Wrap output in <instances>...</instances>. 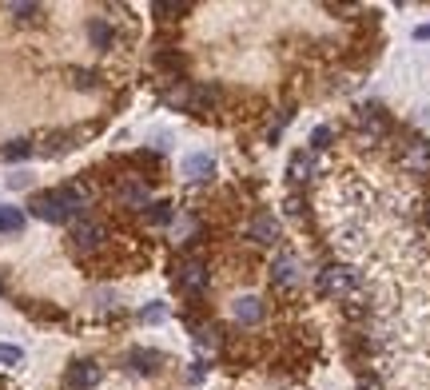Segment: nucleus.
<instances>
[{
  "label": "nucleus",
  "instance_id": "obj_7",
  "mask_svg": "<svg viewBox=\"0 0 430 390\" xmlns=\"http://www.w3.org/2000/svg\"><path fill=\"white\" fill-rule=\"evenodd\" d=\"M271 279L279 283V287H299L303 283V263L291 255V251H283L279 259L271 263Z\"/></svg>",
  "mask_w": 430,
  "mask_h": 390
},
{
  "label": "nucleus",
  "instance_id": "obj_2",
  "mask_svg": "<svg viewBox=\"0 0 430 390\" xmlns=\"http://www.w3.org/2000/svg\"><path fill=\"white\" fill-rule=\"evenodd\" d=\"M398 163H402V171H411V176H430V144L427 140H406L402 151H398Z\"/></svg>",
  "mask_w": 430,
  "mask_h": 390
},
{
  "label": "nucleus",
  "instance_id": "obj_19",
  "mask_svg": "<svg viewBox=\"0 0 430 390\" xmlns=\"http://www.w3.org/2000/svg\"><path fill=\"white\" fill-rule=\"evenodd\" d=\"M32 156V144L28 140H12V144L0 147V160H28Z\"/></svg>",
  "mask_w": 430,
  "mask_h": 390
},
{
  "label": "nucleus",
  "instance_id": "obj_15",
  "mask_svg": "<svg viewBox=\"0 0 430 390\" xmlns=\"http://www.w3.org/2000/svg\"><path fill=\"white\" fill-rule=\"evenodd\" d=\"M88 40H92V48H111V28L108 24H104V20H92V24H88Z\"/></svg>",
  "mask_w": 430,
  "mask_h": 390
},
{
  "label": "nucleus",
  "instance_id": "obj_24",
  "mask_svg": "<svg viewBox=\"0 0 430 390\" xmlns=\"http://www.w3.org/2000/svg\"><path fill=\"white\" fill-rule=\"evenodd\" d=\"M359 390H382V382L375 374H359Z\"/></svg>",
  "mask_w": 430,
  "mask_h": 390
},
{
  "label": "nucleus",
  "instance_id": "obj_11",
  "mask_svg": "<svg viewBox=\"0 0 430 390\" xmlns=\"http://www.w3.org/2000/svg\"><path fill=\"white\" fill-rule=\"evenodd\" d=\"M159 362H163V355L159 351H147V346H136V351H127V366L140 374H156Z\"/></svg>",
  "mask_w": 430,
  "mask_h": 390
},
{
  "label": "nucleus",
  "instance_id": "obj_16",
  "mask_svg": "<svg viewBox=\"0 0 430 390\" xmlns=\"http://www.w3.org/2000/svg\"><path fill=\"white\" fill-rule=\"evenodd\" d=\"M191 92H195V88H191V84H175L172 92H168V104H172V108H183V112H191Z\"/></svg>",
  "mask_w": 430,
  "mask_h": 390
},
{
  "label": "nucleus",
  "instance_id": "obj_13",
  "mask_svg": "<svg viewBox=\"0 0 430 390\" xmlns=\"http://www.w3.org/2000/svg\"><path fill=\"white\" fill-rule=\"evenodd\" d=\"M315 167H319V160H315V151H311V147H303V151L291 156V179H295V183H303Z\"/></svg>",
  "mask_w": 430,
  "mask_h": 390
},
{
  "label": "nucleus",
  "instance_id": "obj_9",
  "mask_svg": "<svg viewBox=\"0 0 430 390\" xmlns=\"http://www.w3.org/2000/svg\"><path fill=\"white\" fill-rule=\"evenodd\" d=\"M247 235H251L255 243H275V239H279V219H275L271 212H259V215L251 219Z\"/></svg>",
  "mask_w": 430,
  "mask_h": 390
},
{
  "label": "nucleus",
  "instance_id": "obj_18",
  "mask_svg": "<svg viewBox=\"0 0 430 390\" xmlns=\"http://www.w3.org/2000/svg\"><path fill=\"white\" fill-rule=\"evenodd\" d=\"M143 219L156 223V228H163V223L172 219V203H147V207H143Z\"/></svg>",
  "mask_w": 430,
  "mask_h": 390
},
{
  "label": "nucleus",
  "instance_id": "obj_21",
  "mask_svg": "<svg viewBox=\"0 0 430 390\" xmlns=\"http://www.w3.org/2000/svg\"><path fill=\"white\" fill-rule=\"evenodd\" d=\"M8 12L16 20H32V17H40V4H8Z\"/></svg>",
  "mask_w": 430,
  "mask_h": 390
},
{
  "label": "nucleus",
  "instance_id": "obj_1",
  "mask_svg": "<svg viewBox=\"0 0 430 390\" xmlns=\"http://www.w3.org/2000/svg\"><path fill=\"white\" fill-rule=\"evenodd\" d=\"M88 203V192L80 183H68V187H56V192H36L28 199V212L44 223H68L76 212H84Z\"/></svg>",
  "mask_w": 430,
  "mask_h": 390
},
{
  "label": "nucleus",
  "instance_id": "obj_14",
  "mask_svg": "<svg viewBox=\"0 0 430 390\" xmlns=\"http://www.w3.org/2000/svg\"><path fill=\"white\" fill-rule=\"evenodd\" d=\"M183 171H188V179H211L215 176V160L211 156H188Z\"/></svg>",
  "mask_w": 430,
  "mask_h": 390
},
{
  "label": "nucleus",
  "instance_id": "obj_12",
  "mask_svg": "<svg viewBox=\"0 0 430 390\" xmlns=\"http://www.w3.org/2000/svg\"><path fill=\"white\" fill-rule=\"evenodd\" d=\"M120 203H124V207H147V183L124 179V183H120Z\"/></svg>",
  "mask_w": 430,
  "mask_h": 390
},
{
  "label": "nucleus",
  "instance_id": "obj_4",
  "mask_svg": "<svg viewBox=\"0 0 430 390\" xmlns=\"http://www.w3.org/2000/svg\"><path fill=\"white\" fill-rule=\"evenodd\" d=\"M207 279H211V271H207V263H204V259H195V255H191V259H183L179 267H175V283H179V287H183L188 295H199V291L207 287Z\"/></svg>",
  "mask_w": 430,
  "mask_h": 390
},
{
  "label": "nucleus",
  "instance_id": "obj_5",
  "mask_svg": "<svg viewBox=\"0 0 430 390\" xmlns=\"http://www.w3.org/2000/svg\"><path fill=\"white\" fill-rule=\"evenodd\" d=\"M104 239H108V231L100 228V223H92V219H84V223H76V228H72V247H76L80 255H92V251H100V247H104Z\"/></svg>",
  "mask_w": 430,
  "mask_h": 390
},
{
  "label": "nucleus",
  "instance_id": "obj_23",
  "mask_svg": "<svg viewBox=\"0 0 430 390\" xmlns=\"http://www.w3.org/2000/svg\"><path fill=\"white\" fill-rule=\"evenodd\" d=\"M72 80H76V88H96V72H72Z\"/></svg>",
  "mask_w": 430,
  "mask_h": 390
},
{
  "label": "nucleus",
  "instance_id": "obj_6",
  "mask_svg": "<svg viewBox=\"0 0 430 390\" xmlns=\"http://www.w3.org/2000/svg\"><path fill=\"white\" fill-rule=\"evenodd\" d=\"M100 378H104V371L96 366L92 358L72 362V366H68V374H64V382H68L72 390H92V387H100Z\"/></svg>",
  "mask_w": 430,
  "mask_h": 390
},
{
  "label": "nucleus",
  "instance_id": "obj_25",
  "mask_svg": "<svg viewBox=\"0 0 430 390\" xmlns=\"http://www.w3.org/2000/svg\"><path fill=\"white\" fill-rule=\"evenodd\" d=\"M414 40H430V24H418L414 28Z\"/></svg>",
  "mask_w": 430,
  "mask_h": 390
},
{
  "label": "nucleus",
  "instance_id": "obj_17",
  "mask_svg": "<svg viewBox=\"0 0 430 390\" xmlns=\"http://www.w3.org/2000/svg\"><path fill=\"white\" fill-rule=\"evenodd\" d=\"M0 231H24V212L20 207H0Z\"/></svg>",
  "mask_w": 430,
  "mask_h": 390
},
{
  "label": "nucleus",
  "instance_id": "obj_20",
  "mask_svg": "<svg viewBox=\"0 0 430 390\" xmlns=\"http://www.w3.org/2000/svg\"><path fill=\"white\" fill-rule=\"evenodd\" d=\"M334 131L331 128H315V136H311V151H323V147H331Z\"/></svg>",
  "mask_w": 430,
  "mask_h": 390
},
{
  "label": "nucleus",
  "instance_id": "obj_10",
  "mask_svg": "<svg viewBox=\"0 0 430 390\" xmlns=\"http://www.w3.org/2000/svg\"><path fill=\"white\" fill-rule=\"evenodd\" d=\"M231 315H235V323L255 326L259 319H263V303H259L255 295H243V299H235V303H231Z\"/></svg>",
  "mask_w": 430,
  "mask_h": 390
},
{
  "label": "nucleus",
  "instance_id": "obj_22",
  "mask_svg": "<svg viewBox=\"0 0 430 390\" xmlns=\"http://www.w3.org/2000/svg\"><path fill=\"white\" fill-rule=\"evenodd\" d=\"M20 346H8V342H0V362H8V366H12V362H20Z\"/></svg>",
  "mask_w": 430,
  "mask_h": 390
},
{
  "label": "nucleus",
  "instance_id": "obj_8",
  "mask_svg": "<svg viewBox=\"0 0 430 390\" xmlns=\"http://www.w3.org/2000/svg\"><path fill=\"white\" fill-rule=\"evenodd\" d=\"M359 128H363V136L370 144H379L382 136L391 131V124H386V115H382L379 108H363V112H359Z\"/></svg>",
  "mask_w": 430,
  "mask_h": 390
},
{
  "label": "nucleus",
  "instance_id": "obj_3",
  "mask_svg": "<svg viewBox=\"0 0 430 390\" xmlns=\"http://www.w3.org/2000/svg\"><path fill=\"white\" fill-rule=\"evenodd\" d=\"M319 291L327 295V299H347L355 291V271L350 267H327L319 275Z\"/></svg>",
  "mask_w": 430,
  "mask_h": 390
}]
</instances>
